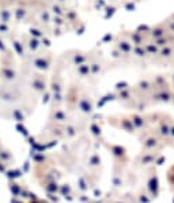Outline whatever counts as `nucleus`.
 <instances>
[{
    "instance_id": "f257e3e1",
    "label": "nucleus",
    "mask_w": 174,
    "mask_h": 203,
    "mask_svg": "<svg viewBox=\"0 0 174 203\" xmlns=\"http://www.w3.org/2000/svg\"><path fill=\"white\" fill-rule=\"evenodd\" d=\"M10 188H11V191H12V192L15 194V195H18L19 189H21V188H19V185H18V184H15V183H12V184H11Z\"/></svg>"
},
{
    "instance_id": "f03ea898",
    "label": "nucleus",
    "mask_w": 174,
    "mask_h": 203,
    "mask_svg": "<svg viewBox=\"0 0 174 203\" xmlns=\"http://www.w3.org/2000/svg\"><path fill=\"white\" fill-rule=\"evenodd\" d=\"M0 172H4V166H3V165H0Z\"/></svg>"
}]
</instances>
